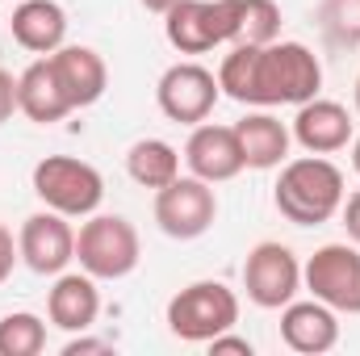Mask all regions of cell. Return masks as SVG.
<instances>
[{
    "instance_id": "obj_1",
    "label": "cell",
    "mask_w": 360,
    "mask_h": 356,
    "mask_svg": "<svg viewBox=\"0 0 360 356\" xmlns=\"http://www.w3.org/2000/svg\"><path fill=\"white\" fill-rule=\"evenodd\" d=\"M323 89V63L306 42H269L252 55V80L243 105L272 109V105H306Z\"/></svg>"
},
{
    "instance_id": "obj_2",
    "label": "cell",
    "mask_w": 360,
    "mask_h": 356,
    "mask_svg": "<svg viewBox=\"0 0 360 356\" xmlns=\"http://www.w3.org/2000/svg\"><path fill=\"white\" fill-rule=\"evenodd\" d=\"M344 172L327 160V155H302V160H285L281 180L272 189V201L281 210L285 222L293 227H323L340 214L344 205Z\"/></svg>"
},
{
    "instance_id": "obj_3",
    "label": "cell",
    "mask_w": 360,
    "mask_h": 356,
    "mask_svg": "<svg viewBox=\"0 0 360 356\" xmlns=\"http://www.w3.org/2000/svg\"><path fill=\"white\" fill-rule=\"evenodd\" d=\"M30 184L38 193V201L63 218H89L96 214V205L105 201V180L101 172L76 160V155H46L34 164Z\"/></svg>"
},
{
    "instance_id": "obj_4",
    "label": "cell",
    "mask_w": 360,
    "mask_h": 356,
    "mask_svg": "<svg viewBox=\"0 0 360 356\" xmlns=\"http://www.w3.org/2000/svg\"><path fill=\"white\" fill-rule=\"evenodd\" d=\"M239 298L222 281H193L168 302V331L184 344H210L222 331H235Z\"/></svg>"
},
{
    "instance_id": "obj_5",
    "label": "cell",
    "mask_w": 360,
    "mask_h": 356,
    "mask_svg": "<svg viewBox=\"0 0 360 356\" xmlns=\"http://www.w3.org/2000/svg\"><path fill=\"white\" fill-rule=\"evenodd\" d=\"M143 243L130 218L122 214H89V222L76 235V260L96 281H122L139 268Z\"/></svg>"
},
{
    "instance_id": "obj_6",
    "label": "cell",
    "mask_w": 360,
    "mask_h": 356,
    "mask_svg": "<svg viewBox=\"0 0 360 356\" xmlns=\"http://www.w3.org/2000/svg\"><path fill=\"white\" fill-rule=\"evenodd\" d=\"M302 285L310 289V298L327 302L335 314H360V248L323 243L302 268Z\"/></svg>"
},
{
    "instance_id": "obj_7",
    "label": "cell",
    "mask_w": 360,
    "mask_h": 356,
    "mask_svg": "<svg viewBox=\"0 0 360 356\" xmlns=\"http://www.w3.org/2000/svg\"><path fill=\"white\" fill-rule=\"evenodd\" d=\"M218 218L214 184L201 177H176L172 184L155 189V222L168 239H201Z\"/></svg>"
},
{
    "instance_id": "obj_8",
    "label": "cell",
    "mask_w": 360,
    "mask_h": 356,
    "mask_svg": "<svg viewBox=\"0 0 360 356\" xmlns=\"http://www.w3.org/2000/svg\"><path fill=\"white\" fill-rule=\"evenodd\" d=\"M243 289H248V302L260 306V310H281L297 298L302 289V265L297 256L285 248V243H256L243 260Z\"/></svg>"
},
{
    "instance_id": "obj_9",
    "label": "cell",
    "mask_w": 360,
    "mask_h": 356,
    "mask_svg": "<svg viewBox=\"0 0 360 356\" xmlns=\"http://www.w3.org/2000/svg\"><path fill=\"white\" fill-rule=\"evenodd\" d=\"M218 96H222L218 76H214L210 68L193 63V59L172 63V68L160 76V84H155L160 113H164L168 122H180V126H201V122L214 113Z\"/></svg>"
},
{
    "instance_id": "obj_10",
    "label": "cell",
    "mask_w": 360,
    "mask_h": 356,
    "mask_svg": "<svg viewBox=\"0 0 360 356\" xmlns=\"http://www.w3.org/2000/svg\"><path fill=\"white\" fill-rule=\"evenodd\" d=\"M17 252H21V265L38 276H59L68 272V265L76 260V231L63 214L55 210H38L21 222V235H17Z\"/></svg>"
},
{
    "instance_id": "obj_11",
    "label": "cell",
    "mask_w": 360,
    "mask_h": 356,
    "mask_svg": "<svg viewBox=\"0 0 360 356\" xmlns=\"http://www.w3.org/2000/svg\"><path fill=\"white\" fill-rule=\"evenodd\" d=\"M184 164H188L193 177L210 180V184H226L248 168L235 126H214V122L193 126V134L184 143Z\"/></svg>"
},
{
    "instance_id": "obj_12",
    "label": "cell",
    "mask_w": 360,
    "mask_h": 356,
    "mask_svg": "<svg viewBox=\"0 0 360 356\" xmlns=\"http://www.w3.org/2000/svg\"><path fill=\"white\" fill-rule=\"evenodd\" d=\"M293 139H297V147H306L310 155H335V151H344L348 143H352V113H348V105H340V101H327V96H314V101H306V105H297V113H293V130H289Z\"/></svg>"
},
{
    "instance_id": "obj_13",
    "label": "cell",
    "mask_w": 360,
    "mask_h": 356,
    "mask_svg": "<svg viewBox=\"0 0 360 356\" xmlns=\"http://www.w3.org/2000/svg\"><path fill=\"white\" fill-rule=\"evenodd\" d=\"M281 340H285V348L302 356L331 352L340 344V314L319 298H310V302L293 298L289 306H281Z\"/></svg>"
},
{
    "instance_id": "obj_14",
    "label": "cell",
    "mask_w": 360,
    "mask_h": 356,
    "mask_svg": "<svg viewBox=\"0 0 360 356\" xmlns=\"http://www.w3.org/2000/svg\"><path fill=\"white\" fill-rule=\"evenodd\" d=\"M101 314V293H96V276H89L84 268L80 272H59L51 293H46V319L76 336V331H89Z\"/></svg>"
},
{
    "instance_id": "obj_15",
    "label": "cell",
    "mask_w": 360,
    "mask_h": 356,
    "mask_svg": "<svg viewBox=\"0 0 360 356\" xmlns=\"http://www.w3.org/2000/svg\"><path fill=\"white\" fill-rule=\"evenodd\" d=\"M17 109H21L30 122H38V126L63 122V117L72 113V101H68V92L59 84V76H55L51 55L34 59V63L17 76Z\"/></svg>"
},
{
    "instance_id": "obj_16",
    "label": "cell",
    "mask_w": 360,
    "mask_h": 356,
    "mask_svg": "<svg viewBox=\"0 0 360 356\" xmlns=\"http://www.w3.org/2000/svg\"><path fill=\"white\" fill-rule=\"evenodd\" d=\"M51 63H55V76H59V84L68 92V101H72V109H89L96 105L105 89H109V68H105V59L92 51V46H59L55 55H51Z\"/></svg>"
},
{
    "instance_id": "obj_17",
    "label": "cell",
    "mask_w": 360,
    "mask_h": 356,
    "mask_svg": "<svg viewBox=\"0 0 360 356\" xmlns=\"http://www.w3.org/2000/svg\"><path fill=\"white\" fill-rule=\"evenodd\" d=\"M13 42L30 55H55L68 42V13L55 0H17L13 8Z\"/></svg>"
},
{
    "instance_id": "obj_18",
    "label": "cell",
    "mask_w": 360,
    "mask_h": 356,
    "mask_svg": "<svg viewBox=\"0 0 360 356\" xmlns=\"http://www.w3.org/2000/svg\"><path fill=\"white\" fill-rule=\"evenodd\" d=\"M235 134H239V151H243V164L252 172H269V168H281L289 160V126L281 117H272L269 109H256L248 117L235 122Z\"/></svg>"
},
{
    "instance_id": "obj_19",
    "label": "cell",
    "mask_w": 360,
    "mask_h": 356,
    "mask_svg": "<svg viewBox=\"0 0 360 356\" xmlns=\"http://www.w3.org/2000/svg\"><path fill=\"white\" fill-rule=\"evenodd\" d=\"M164 38L172 42L180 55H205L218 46L214 34V17H210V0H180L172 13H164Z\"/></svg>"
},
{
    "instance_id": "obj_20",
    "label": "cell",
    "mask_w": 360,
    "mask_h": 356,
    "mask_svg": "<svg viewBox=\"0 0 360 356\" xmlns=\"http://www.w3.org/2000/svg\"><path fill=\"white\" fill-rule=\"evenodd\" d=\"M126 172L143 189H164L180 177V151L164 139H139L126 151Z\"/></svg>"
},
{
    "instance_id": "obj_21",
    "label": "cell",
    "mask_w": 360,
    "mask_h": 356,
    "mask_svg": "<svg viewBox=\"0 0 360 356\" xmlns=\"http://www.w3.org/2000/svg\"><path fill=\"white\" fill-rule=\"evenodd\" d=\"M46 348V323L30 310H13L0 319V356H38Z\"/></svg>"
},
{
    "instance_id": "obj_22",
    "label": "cell",
    "mask_w": 360,
    "mask_h": 356,
    "mask_svg": "<svg viewBox=\"0 0 360 356\" xmlns=\"http://www.w3.org/2000/svg\"><path fill=\"white\" fill-rule=\"evenodd\" d=\"M281 38V8L276 0H243V13H239V42L248 46H269ZM235 42V46H239Z\"/></svg>"
},
{
    "instance_id": "obj_23",
    "label": "cell",
    "mask_w": 360,
    "mask_h": 356,
    "mask_svg": "<svg viewBox=\"0 0 360 356\" xmlns=\"http://www.w3.org/2000/svg\"><path fill=\"white\" fill-rule=\"evenodd\" d=\"M319 25L331 46H360V0H323Z\"/></svg>"
},
{
    "instance_id": "obj_24",
    "label": "cell",
    "mask_w": 360,
    "mask_h": 356,
    "mask_svg": "<svg viewBox=\"0 0 360 356\" xmlns=\"http://www.w3.org/2000/svg\"><path fill=\"white\" fill-rule=\"evenodd\" d=\"M17 260H21V252H17V243H13V231H8V227H0V285L13 276Z\"/></svg>"
},
{
    "instance_id": "obj_25",
    "label": "cell",
    "mask_w": 360,
    "mask_h": 356,
    "mask_svg": "<svg viewBox=\"0 0 360 356\" xmlns=\"http://www.w3.org/2000/svg\"><path fill=\"white\" fill-rule=\"evenodd\" d=\"M340 218H344V231H348V239L360 248V189L352 197H344V205H340Z\"/></svg>"
},
{
    "instance_id": "obj_26",
    "label": "cell",
    "mask_w": 360,
    "mask_h": 356,
    "mask_svg": "<svg viewBox=\"0 0 360 356\" xmlns=\"http://www.w3.org/2000/svg\"><path fill=\"white\" fill-rule=\"evenodd\" d=\"M89 352H113L109 340H89L84 331H76L68 344H63V356H89Z\"/></svg>"
},
{
    "instance_id": "obj_27",
    "label": "cell",
    "mask_w": 360,
    "mask_h": 356,
    "mask_svg": "<svg viewBox=\"0 0 360 356\" xmlns=\"http://www.w3.org/2000/svg\"><path fill=\"white\" fill-rule=\"evenodd\" d=\"M13 113H17V80H13V72L0 68V126H4Z\"/></svg>"
},
{
    "instance_id": "obj_28",
    "label": "cell",
    "mask_w": 360,
    "mask_h": 356,
    "mask_svg": "<svg viewBox=\"0 0 360 356\" xmlns=\"http://www.w3.org/2000/svg\"><path fill=\"white\" fill-rule=\"evenodd\" d=\"M210 352H214V356H222V352L252 356V340H243V336H231V331H222V336H214V340H210Z\"/></svg>"
},
{
    "instance_id": "obj_29",
    "label": "cell",
    "mask_w": 360,
    "mask_h": 356,
    "mask_svg": "<svg viewBox=\"0 0 360 356\" xmlns=\"http://www.w3.org/2000/svg\"><path fill=\"white\" fill-rule=\"evenodd\" d=\"M139 4H143L147 13H160V17H164V13H172V8H176L180 0H139Z\"/></svg>"
},
{
    "instance_id": "obj_30",
    "label": "cell",
    "mask_w": 360,
    "mask_h": 356,
    "mask_svg": "<svg viewBox=\"0 0 360 356\" xmlns=\"http://www.w3.org/2000/svg\"><path fill=\"white\" fill-rule=\"evenodd\" d=\"M352 168H356V177H360V134H352Z\"/></svg>"
},
{
    "instance_id": "obj_31",
    "label": "cell",
    "mask_w": 360,
    "mask_h": 356,
    "mask_svg": "<svg viewBox=\"0 0 360 356\" xmlns=\"http://www.w3.org/2000/svg\"><path fill=\"white\" fill-rule=\"evenodd\" d=\"M352 101H356V113H360V76H356V92H352Z\"/></svg>"
}]
</instances>
